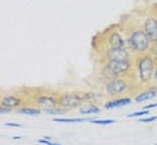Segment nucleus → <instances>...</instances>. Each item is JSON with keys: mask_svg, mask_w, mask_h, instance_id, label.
Wrapping results in <instances>:
<instances>
[{"mask_svg": "<svg viewBox=\"0 0 157 145\" xmlns=\"http://www.w3.org/2000/svg\"><path fill=\"white\" fill-rule=\"evenodd\" d=\"M155 69L156 62L149 54L133 56V73H132L130 77L134 81L136 93L152 86Z\"/></svg>", "mask_w": 157, "mask_h": 145, "instance_id": "obj_1", "label": "nucleus"}, {"mask_svg": "<svg viewBox=\"0 0 157 145\" xmlns=\"http://www.w3.org/2000/svg\"><path fill=\"white\" fill-rule=\"evenodd\" d=\"M43 112H46L47 114H52V116H62V114H66L69 110L60 108V106H55V108H51V109H46Z\"/></svg>", "mask_w": 157, "mask_h": 145, "instance_id": "obj_16", "label": "nucleus"}, {"mask_svg": "<svg viewBox=\"0 0 157 145\" xmlns=\"http://www.w3.org/2000/svg\"><path fill=\"white\" fill-rule=\"evenodd\" d=\"M141 27L152 43L157 42V15L156 13H146L142 17Z\"/></svg>", "mask_w": 157, "mask_h": 145, "instance_id": "obj_8", "label": "nucleus"}, {"mask_svg": "<svg viewBox=\"0 0 157 145\" xmlns=\"http://www.w3.org/2000/svg\"><path fill=\"white\" fill-rule=\"evenodd\" d=\"M155 108H157V102H155V104H149V105H145V106H144L145 110H149V109H155Z\"/></svg>", "mask_w": 157, "mask_h": 145, "instance_id": "obj_23", "label": "nucleus"}, {"mask_svg": "<svg viewBox=\"0 0 157 145\" xmlns=\"http://www.w3.org/2000/svg\"><path fill=\"white\" fill-rule=\"evenodd\" d=\"M78 112L81 113V114H97V113L101 112V108L97 105V104H93V102H87V104L82 105L79 109H78Z\"/></svg>", "mask_w": 157, "mask_h": 145, "instance_id": "obj_13", "label": "nucleus"}, {"mask_svg": "<svg viewBox=\"0 0 157 145\" xmlns=\"http://www.w3.org/2000/svg\"><path fill=\"white\" fill-rule=\"evenodd\" d=\"M103 39L102 40H95V42H101L102 47L101 50H98L97 52L103 54V52L109 51V50H118V48H126V39H125V34L122 27H117L114 26V28H108V31L102 34Z\"/></svg>", "mask_w": 157, "mask_h": 145, "instance_id": "obj_5", "label": "nucleus"}, {"mask_svg": "<svg viewBox=\"0 0 157 145\" xmlns=\"http://www.w3.org/2000/svg\"><path fill=\"white\" fill-rule=\"evenodd\" d=\"M132 98L128 97V95H124V97H117V98H110L103 104V108L105 109H113V108H121V106H126L132 104Z\"/></svg>", "mask_w": 157, "mask_h": 145, "instance_id": "obj_12", "label": "nucleus"}, {"mask_svg": "<svg viewBox=\"0 0 157 145\" xmlns=\"http://www.w3.org/2000/svg\"><path fill=\"white\" fill-rule=\"evenodd\" d=\"M30 100L33 101L34 104L38 106V108H40L42 110H46V109H51V108L58 106L59 94L39 91V93L33 94V97H30Z\"/></svg>", "mask_w": 157, "mask_h": 145, "instance_id": "obj_7", "label": "nucleus"}, {"mask_svg": "<svg viewBox=\"0 0 157 145\" xmlns=\"http://www.w3.org/2000/svg\"><path fill=\"white\" fill-rule=\"evenodd\" d=\"M125 39H126V46L129 48L133 56L148 54L149 48L152 46V42L146 36L145 31L142 30L141 24L130 23L126 26H122Z\"/></svg>", "mask_w": 157, "mask_h": 145, "instance_id": "obj_2", "label": "nucleus"}, {"mask_svg": "<svg viewBox=\"0 0 157 145\" xmlns=\"http://www.w3.org/2000/svg\"><path fill=\"white\" fill-rule=\"evenodd\" d=\"M26 98L24 95H19V94H3L2 100H0V106H6V108H11V109H20L23 108V105H26Z\"/></svg>", "mask_w": 157, "mask_h": 145, "instance_id": "obj_10", "label": "nucleus"}, {"mask_svg": "<svg viewBox=\"0 0 157 145\" xmlns=\"http://www.w3.org/2000/svg\"><path fill=\"white\" fill-rule=\"evenodd\" d=\"M101 77L103 79H113L120 77H129L133 73V59L126 61H108L101 63Z\"/></svg>", "mask_w": 157, "mask_h": 145, "instance_id": "obj_3", "label": "nucleus"}, {"mask_svg": "<svg viewBox=\"0 0 157 145\" xmlns=\"http://www.w3.org/2000/svg\"><path fill=\"white\" fill-rule=\"evenodd\" d=\"M48 145H60V144L59 143H54V141H50Z\"/></svg>", "mask_w": 157, "mask_h": 145, "instance_id": "obj_25", "label": "nucleus"}, {"mask_svg": "<svg viewBox=\"0 0 157 145\" xmlns=\"http://www.w3.org/2000/svg\"><path fill=\"white\" fill-rule=\"evenodd\" d=\"M153 85H157V63H156V69H155V74H153Z\"/></svg>", "mask_w": 157, "mask_h": 145, "instance_id": "obj_24", "label": "nucleus"}, {"mask_svg": "<svg viewBox=\"0 0 157 145\" xmlns=\"http://www.w3.org/2000/svg\"><path fill=\"white\" fill-rule=\"evenodd\" d=\"M103 93L109 98L124 97V94L126 93H136L134 81L130 75L108 79L103 85Z\"/></svg>", "mask_w": 157, "mask_h": 145, "instance_id": "obj_4", "label": "nucleus"}, {"mask_svg": "<svg viewBox=\"0 0 157 145\" xmlns=\"http://www.w3.org/2000/svg\"><path fill=\"white\" fill-rule=\"evenodd\" d=\"M13 112V109H11V108H6V106H0V113L2 114H7V113H12Z\"/></svg>", "mask_w": 157, "mask_h": 145, "instance_id": "obj_21", "label": "nucleus"}, {"mask_svg": "<svg viewBox=\"0 0 157 145\" xmlns=\"http://www.w3.org/2000/svg\"><path fill=\"white\" fill-rule=\"evenodd\" d=\"M148 54L151 55L152 58L155 59V62L157 63V42L152 43V46H151V48H149V52H148Z\"/></svg>", "mask_w": 157, "mask_h": 145, "instance_id": "obj_19", "label": "nucleus"}, {"mask_svg": "<svg viewBox=\"0 0 157 145\" xmlns=\"http://www.w3.org/2000/svg\"><path fill=\"white\" fill-rule=\"evenodd\" d=\"M157 95V89L155 85H152V86L146 87V89H142L140 91H137V93L134 94V98L133 101L134 102H145V101H149L152 100V98H155Z\"/></svg>", "mask_w": 157, "mask_h": 145, "instance_id": "obj_11", "label": "nucleus"}, {"mask_svg": "<svg viewBox=\"0 0 157 145\" xmlns=\"http://www.w3.org/2000/svg\"><path fill=\"white\" fill-rule=\"evenodd\" d=\"M13 140H22V136H15V137H12Z\"/></svg>", "mask_w": 157, "mask_h": 145, "instance_id": "obj_26", "label": "nucleus"}, {"mask_svg": "<svg viewBox=\"0 0 157 145\" xmlns=\"http://www.w3.org/2000/svg\"><path fill=\"white\" fill-rule=\"evenodd\" d=\"M89 122L91 124H95V125H112L116 121L114 120H97V118H90Z\"/></svg>", "mask_w": 157, "mask_h": 145, "instance_id": "obj_17", "label": "nucleus"}, {"mask_svg": "<svg viewBox=\"0 0 157 145\" xmlns=\"http://www.w3.org/2000/svg\"><path fill=\"white\" fill-rule=\"evenodd\" d=\"M155 145H157V144H155Z\"/></svg>", "mask_w": 157, "mask_h": 145, "instance_id": "obj_29", "label": "nucleus"}, {"mask_svg": "<svg viewBox=\"0 0 157 145\" xmlns=\"http://www.w3.org/2000/svg\"><path fill=\"white\" fill-rule=\"evenodd\" d=\"M4 126H12V128H22L20 124H16V122H6Z\"/></svg>", "mask_w": 157, "mask_h": 145, "instance_id": "obj_22", "label": "nucleus"}, {"mask_svg": "<svg viewBox=\"0 0 157 145\" xmlns=\"http://www.w3.org/2000/svg\"><path fill=\"white\" fill-rule=\"evenodd\" d=\"M141 124H151V122H155L157 121V116H151V117H145V118H140L138 120Z\"/></svg>", "mask_w": 157, "mask_h": 145, "instance_id": "obj_20", "label": "nucleus"}, {"mask_svg": "<svg viewBox=\"0 0 157 145\" xmlns=\"http://www.w3.org/2000/svg\"><path fill=\"white\" fill-rule=\"evenodd\" d=\"M17 112H19V114L24 116H39L43 110L38 106H23V108L17 109Z\"/></svg>", "mask_w": 157, "mask_h": 145, "instance_id": "obj_14", "label": "nucleus"}, {"mask_svg": "<svg viewBox=\"0 0 157 145\" xmlns=\"http://www.w3.org/2000/svg\"><path fill=\"white\" fill-rule=\"evenodd\" d=\"M148 114H149V110H145V109H142V110L130 113V114H128L126 117L128 118H136V117H141V116H148Z\"/></svg>", "mask_w": 157, "mask_h": 145, "instance_id": "obj_18", "label": "nucleus"}, {"mask_svg": "<svg viewBox=\"0 0 157 145\" xmlns=\"http://www.w3.org/2000/svg\"><path fill=\"white\" fill-rule=\"evenodd\" d=\"M156 89H157V85H156Z\"/></svg>", "mask_w": 157, "mask_h": 145, "instance_id": "obj_28", "label": "nucleus"}, {"mask_svg": "<svg viewBox=\"0 0 157 145\" xmlns=\"http://www.w3.org/2000/svg\"><path fill=\"white\" fill-rule=\"evenodd\" d=\"M90 118H79V117H73V118H66V117H55L52 121L60 122V124H81V122H89Z\"/></svg>", "mask_w": 157, "mask_h": 145, "instance_id": "obj_15", "label": "nucleus"}, {"mask_svg": "<svg viewBox=\"0 0 157 145\" xmlns=\"http://www.w3.org/2000/svg\"><path fill=\"white\" fill-rule=\"evenodd\" d=\"M97 98V94L93 91H69V93L59 94L58 106L67 110L71 109H79L82 105L91 102Z\"/></svg>", "mask_w": 157, "mask_h": 145, "instance_id": "obj_6", "label": "nucleus"}, {"mask_svg": "<svg viewBox=\"0 0 157 145\" xmlns=\"http://www.w3.org/2000/svg\"><path fill=\"white\" fill-rule=\"evenodd\" d=\"M43 139H44V140H48V141H51V137H50V136H43Z\"/></svg>", "mask_w": 157, "mask_h": 145, "instance_id": "obj_27", "label": "nucleus"}, {"mask_svg": "<svg viewBox=\"0 0 157 145\" xmlns=\"http://www.w3.org/2000/svg\"><path fill=\"white\" fill-rule=\"evenodd\" d=\"M126 59H133V55L128 47L118 48V50H109L101 55V63L108 61H126Z\"/></svg>", "mask_w": 157, "mask_h": 145, "instance_id": "obj_9", "label": "nucleus"}]
</instances>
